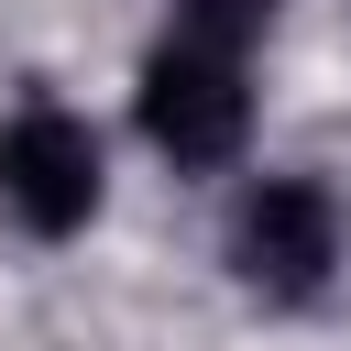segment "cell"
<instances>
[{
    "label": "cell",
    "instance_id": "cell-1",
    "mask_svg": "<svg viewBox=\"0 0 351 351\" xmlns=\"http://www.w3.org/2000/svg\"><path fill=\"white\" fill-rule=\"evenodd\" d=\"M143 143L186 176H219L241 143H252V88H241V55L219 44H154L143 55Z\"/></svg>",
    "mask_w": 351,
    "mask_h": 351
},
{
    "label": "cell",
    "instance_id": "cell-2",
    "mask_svg": "<svg viewBox=\"0 0 351 351\" xmlns=\"http://www.w3.org/2000/svg\"><path fill=\"white\" fill-rule=\"evenodd\" d=\"M110 197V165H99V132L66 110V99H22L0 121V208L33 230V241H66L88 230Z\"/></svg>",
    "mask_w": 351,
    "mask_h": 351
},
{
    "label": "cell",
    "instance_id": "cell-3",
    "mask_svg": "<svg viewBox=\"0 0 351 351\" xmlns=\"http://www.w3.org/2000/svg\"><path fill=\"white\" fill-rule=\"evenodd\" d=\"M230 274L252 296H274V307L318 296L340 274V197L318 176H252L230 197Z\"/></svg>",
    "mask_w": 351,
    "mask_h": 351
},
{
    "label": "cell",
    "instance_id": "cell-4",
    "mask_svg": "<svg viewBox=\"0 0 351 351\" xmlns=\"http://www.w3.org/2000/svg\"><path fill=\"white\" fill-rule=\"evenodd\" d=\"M263 22H274V0H176V33L186 44H219V55H241Z\"/></svg>",
    "mask_w": 351,
    "mask_h": 351
}]
</instances>
